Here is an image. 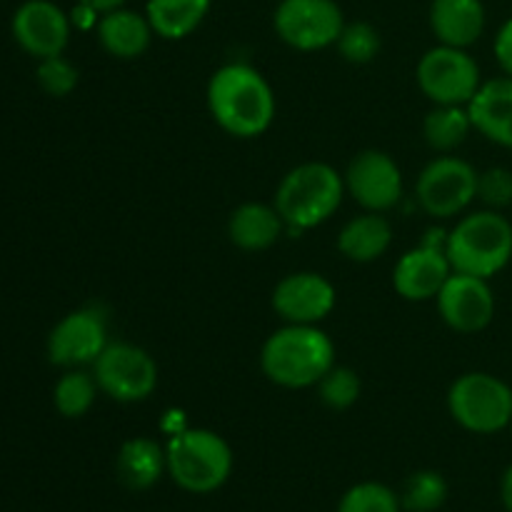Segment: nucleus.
Masks as SVG:
<instances>
[{
    "instance_id": "f8f14e48",
    "label": "nucleus",
    "mask_w": 512,
    "mask_h": 512,
    "mask_svg": "<svg viewBox=\"0 0 512 512\" xmlns=\"http://www.w3.org/2000/svg\"><path fill=\"white\" fill-rule=\"evenodd\" d=\"M438 308L445 323L458 333H480L495 315V298L488 280L453 273L438 293Z\"/></svg>"
},
{
    "instance_id": "f257e3e1",
    "label": "nucleus",
    "mask_w": 512,
    "mask_h": 512,
    "mask_svg": "<svg viewBox=\"0 0 512 512\" xmlns=\"http://www.w3.org/2000/svg\"><path fill=\"white\" fill-rule=\"evenodd\" d=\"M208 108L225 133L255 138L273 123L275 95L258 70L245 63H230L215 70L210 78Z\"/></svg>"
},
{
    "instance_id": "412c9836",
    "label": "nucleus",
    "mask_w": 512,
    "mask_h": 512,
    "mask_svg": "<svg viewBox=\"0 0 512 512\" xmlns=\"http://www.w3.org/2000/svg\"><path fill=\"white\" fill-rule=\"evenodd\" d=\"M390 240H393V230L388 220L378 213H368L353 218L340 230L338 248L353 263H370L390 248Z\"/></svg>"
},
{
    "instance_id": "f03ea898",
    "label": "nucleus",
    "mask_w": 512,
    "mask_h": 512,
    "mask_svg": "<svg viewBox=\"0 0 512 512\" xmlns=\"http://www.w3.org/2000/svg\"><path fill=\"white\" fill-rule=\"evenodd\" d=\"M335 365V345L315 325H288L270 335L260 353V368L283 388L318 385Z\"/></svg>"
},
{
    "instance_id": "0eeeda50",
    "label": "nucleus",
    "mask_w": 512,
    "mask_h": 512,
    "mask_svg": "<svg viewBox=\"0 0 512 512\" xmlns=\"http://www.w3.org/2000/svg\"><path fill=\"white\" fill-rule=\"evenodd\" d=\"M93 378L108 398L140 403L148 400L158 385V365L138 345L108 343L93 363Z\"/></svg>"
},
{
    "instance_id": "5701e85b",
    "label": "nucleus",
    "mask_w": 512,
    "mask_h": 512,
    "mask_svg": "<svg viewBox=\"0 0 512 512\" xmlns=\"http://www.w3.org/2000/svg\"><path fill=\"white\" fill-rule=\"evenodd\" d=\"M210 0H148L153 33L165 40H180L193 33L208 15Z\"/></svg>"
},
{
    "instance_id": "4468645a",
    "label": "nucleus",
    "mask_w": 512,
    "mask_h": 512,
    "mask_svg": "<svg viewBox=\"0 0 512 512\" xmlns=\"http://www.w3.org/2000/svg\"><path fill=\"white\" fill-rule=\"evenodd\" d=\"M13 35L25 53L35 58H55L70 38V20L50 0H28L13 15Z\"/></svg>"
},
{
    "instance_id": "c85d7f7f",
    "label": "nucleus",
    "mask_w": 512,
    "mask_h": 512,
    "mask_svg": "<svg viewBox=\"0 0 512 512\" xmlns=\"http://www.w3.org/2000/svg\"><path fill=\"white\" fill-rule=\"evenodd\" d=\"M320 400L333 410H345L360 398V378L350 368H330L318 383Z\"/></svg>"
},
{
    "instance_id": "2eb2a0df",
    "label": "nucleus",
    "mask_w": 512,
    "mask_h": 512,
    "mask_svg": "<svg viewBox=\"0 0 512 512\" xmlns=\"http://www.w3.org/2000/svg\"><path fill=\"white\" fill-rule=\"evenodd\" d=\"M273 308L290 325H315L335 308V288L318 273H293L275 285Z\"/></svg>"
},
{
    "instance_id": "7ed1b4c3",
    "label": "nucleus",
    "mask_w": 512,
    "mask_h": 512,
    "mask_svg": "<svg viewBox=\"0 0 512 512\" xmlns=\"http://www.w3.org/2000/svg\"><path fill=\"white\" fill-rule=\"evenodd\" d=\"M453 273L493 278L512 258V225L495 210H480L455 225L445 243Z\"/></svg>"
},
{
    "instance_id": "bb28decb",
    "label": "nucleus",
    "mask_w": 512,
    "mask_h": 512,
    "mask_svg": "<svg viewBox=\"0 0 512 512\" xmlns=\"http://www.w3.org/2000/svg\"><path fill=\"white\" fill-rule=\"evenodd\" d=\"M338 512H400V503L388 485L360 483L343 495Z\"/></svg>"
},
{
    "instance_id": "7c9ffc66",
    "label": "nucleus",
    "mask_w": 512,
    "mask_h": 512,
    "mask_svg": "<svg viewBox=\"0 0 512 512\" xmlns=\"http://www.w3.org/2000/svg\"><path fill=\"white\" fill-rule=\"evenodd\" d=\"M478 198L490 208L512 203V173L508 168H490L478 175Z\"/></svg>"
},
{
    "instance_id": "ddd939ff",
    "label": "nucleus",
    "mask_w": 512,
    "mask_h": 512,
    "mask_svg": "<svg viewBox=\"0 0 512 512\" xmlns=\"http://www.w3.org/2000/svg\"><path fill=\"white\" fill-rule=\"evenodd\" d=\"M108 345V330H105L103 315L95 310H75L65 315L53 328L48 338L50 363L75 368L98 360Z\"/></svg>"
},
{
    "instance_id": "72a5a7b5",
    "label": "nucleus",
    "mask_w": 512,
    "mask_h": 512,
    "mask_svg": "<svg viewBox=\"0 0 512 512\" xmlns=\"http://www.w3.org/2000/svg\"><path fill=\"white\" fill-rule=\"evenodd\" d=\"M503 503H505V508L512 512V465L503 478Z\"/></svg>"
},
{
    "instance_id": "1a4fd4ad",
    "label": "nucleus",
    "mask_w": 512,
    "mask_h": 512,
    "mask_svg": "<svg viewBox=\"0 0 512 512\" xmlns=\"http://www.w3.org/2000/svg\"><path fill=\"white\" fill-rule=\"evenodd\" d=\"M275 33L295 50H323L338 43L345 28L335 0H283L275 10Z\"/></svg>"
},
{
    "instance_id": "9b49d317",
    "label": "nucleus",
    "mask_w": 512,
    "mask_h": 512,
    "mask_svg": "<svg viewBox=\"0 0 512 512\" xmlns=\"http://www.w3.org/2000/svg\"><path fill=\"white\" fill-rule=\"evenodd\" d=\"M345 188L370 213L395 208L403 198V175L388 153L365 150L355 155L345 173Z\"/></svg>"
},
{
    "instance_id": "a211bd4d",
    "label": "nucleus",
    "mask_w": 512,
    "mask_h": 512,
    "mask_svg": "<svg viewBox=\"0 0 512 512\" xmlns=\"http://www.w3.org/2000/svg\"><path fill=\"white\" fill-rule=\"evenodd\" d=\"M430 28L450 48H468L483 35L485 8L480 0H433Z\"/></svg>"
},
{
    "instance_id": "473e14b6",
    "label": "nucleus",
    "mask_w": 512,
    "mask_h": 512,
    "mask_svg": "<svg viewBox=\"0 0 512 512\" xmlns=\"http://www.w3.org/2000/svg\"><path fill=\"white\" fill-rule=\"evenodd\" d=\"M125 0H80V5L95 10V13H110V10L123 8Z\"/></svg>"
},
{
    "instance_id": "423d86ee",
    "label": "nucleus",
    "mask_w": 512,
    "mask_h": 512,
    "mask_svg": "<svg viewBox=\"0 0 512 512\" xmlns=\"http://www.w3.org/2000/svg\"><path fill=\"white\" fill-rule=\"evenodd\" d=\"M448 408L470 433H498L512 423V390L495 375L468 373L450 388Z\"/></svg>"
},
{
    "instance_id": "39448f33",
    "label": "nucleus",
    "mask_w": 512,
    "mask_h": 512,
    "mask_svg": "<svg viewBox=\"0 0 512 512\" xmlns=\"http://www.w3.org/2000/svg\"><path fill=\"white\" fill-rule=\"evenodd\" d=\"M168 473L183 490L205 495L225 485L233 470L230 445L210 430H180L165 448Z\"/></svg>"
},
{
    "instance_id": "6e6552de",
    "label": "nucleus",
    "mask_w": 512,
    "mask_h": 512,
    "mask_svg": "<svg viewBox=\"0 0 512 512\" xmlns=\"http://www.w3.org/2000/svg\"><path fill=\"white\" fill-rule=\"evenodd\" d=\"M418 85L435 105H465L480 90V68L465 48L438 45L418 63Z\"/></svg>"
},
{
    "instance_id": "20e7f679",
    "label": "nucleus",
    "mask_w": 512,
    "mask_h": 512,
    "mask_svg": "<svg viewBox=\"0 0 512 512\" xmlns=\"http://www.w3.org/2000/svg\"><path fill=\"white\" fill-rule=\"evenodd\" d=\"M345 180L325 163H303L290 170L275 193V210L295 230L325 223L343 203Z\"/></svg>"
},
{
    "instance_id": "393cba45",
    "label": "nucleus",
    "mask_w": 512,
    "mask_h": 512,
    "mask_svg": "<svg viewBox=\"0 0 512 512\" xmlns=\"http://www.w3.org/2000/svg\"><path fill=\"white\" fill-rule=\"evenodd\" d=\"M98 383H95L93 375L80 373V370H73V373L63 375L55 385V408H58L60 415L65 418H80L90 410V405L95 403V395H98Z\"/></svg>"
},
{
    "instance_id": "aec40b11",
    "label": "nucleus",
    "mask_w": 512,
    "mask_h": 512,
    "mask_svg": "<svg viewBox=\"0 0 512 512\" xmlns=\"http://www.w3.org/2000/svg\"><path fill=\"white\" fill-rule=\"evenodd\" d=\"M283 223L280 213L270 205L263 203H245L233 210L228 220V235L233 245L240 250H268L270 245L278 243L280 233H283Z\"/></svg>"
},
{
    "instance_id": "cd10ccee",
    "label": "nucleus",
    "mask_w": 512,
    "mask_h": 512,
    "mask_svg": "<svg viewBox=\"0 0 512 512\" xmlns=\"http://www.w3.org/2000/svg\"><path fill=\"white\" fill-rule=\"evenodd\" d=\"M338 50L348 63L365 65L378 55L380 35L370 23H350L345 25L338 38Z\"/></svg>"
},
{
    "instance_id": "4be33fe9",
    "label": "nucleus",
    "mask_w": 512,
    "mask_h": 512,
    "mask_svg": "<svg viewBox=\"0 0 512 512\" xmlns=\"http://www.w3.org/2000/svg\"><path fill=\"white\" fill-rule=\"evenodd\" d=\"M168 468L165 450L150 438H133L118 453V478L130 490H148Z\"/></svg>"
},
{
    "instance_id": "a878e982",
    "label": "nucleus",
    "mask_w": 512,
    "mask_h": 512,
    "mask_svg": "<svg viewBox=\"0 0 512 512\" xmlns=\"http://www.w3.org/2000/svg\"><path fill=\"white\" fill-rule=\"evenodd\" d=\"M445 498H448V485L443 475L433 470L415 473L403 490V505L410 512H433L445 503Z\"/></svg>"
},
{
    "instance_id": "dca6fc26",
    "label": "nucleus",
    "mask_w": 512,
    "mask_h": 512,
    "mask_svg": "<svg viewBox=\"0 0 512 512\" xmlns=\"http://www.w3.org/2000/svg\"><path fill=\"white\" fill-rule=\"evenodd\" d=\"M450 275H453V265H450L448 253L438 245H420L398 260L393 285L405 300H430L438 298Z\"/></svg>"
},
{
    "instance_id": "2f4dec72",
    "label": "nucleus",
    "mask_w": 512,
    "mask_h": 512,
    "mask_svg": "<svg viewBox=\"0 0 512 512\" xmlns=\"http://www.w3.org/2000/svg\"><path fill=\"white\" fill-rule=\"evenodd\" d=\"M495 58H498L505 75L512 78V18L500 28L498 38H495Z\"/></svg>"
},
{
    "instance_id": "9d476101",
    "label": "nucleus",
    "mask_w": 512,
    "mask_h": 512,
    "mask_svg": "<svg viewBox=\"0 0 512 512\" xmlns=\"http://www.w3.org/2000/svg\"><path fill=\"white\" fill-rule=\"evenodd\" d=\"M420 208L433 218H453L478 198V173L460 158H435L415 185Z\"/></svg>"
},
{
    "instance_id": "f3484780",
    "label": "nucleus",
    "mask_w": 512,
    "mask_h": 512,
    "mask_svg": "<svg viewBox=\"0 0 512 512\" xmlns=\"http://www.w3.org/2000/svg\"><path fill=\"white\" fill-rule=\"evenodd\" d=\"M470 123L493 143L512 148V78H495L480 85L468 103Z\"/></svg>"
},
{
    "instance_id": "6ab92c4d",
    "label": "nucleus",
    "mask_w": 512,
    "mask_h": 512,
    "mask_svg": "<svg viewBox=\"0 0 512 512\" xmlns=\"http://www.w3.org/2000/svg\"><path fill=\"white\" fill-rule=\"evenodd\" d=\"M98 38L100 45L115 58H140L153 38V25H150L148 15L118 8L103 13L98 23Z\"/></svg>"
},
{
    "instance_id": "c756f323",
    "label": "nucleus",
    "mask_w": 512,
    "mask_h": 512,
    "mask_svg": "<svg viewBox=\"0 0 512 512\" xmlns=\"http://www.w3.org/2000/svg\"><path fill=\"white\" fill-rule=\"evenodd\" d=\"M38 80L43 85V90L48 95H55V98H65L75 90L78 85V70H75L73 63H68L65 58L55 55V58L40 60L38 68Z\"/></svg>"
},
{
    "instance_id": "b1692460",
    "label": "nucleus",
    "mask_w": 512,
    "mask_h": 512,
    "mask_svg": "<svg viewBox=\"0 0 512 512\" xmlns=\"http://www.w3.org/2000/svg\"><path fill=\"white\" fill-rule=\"evenodd\" d=\"M470 128H473L470 113L463 110V105H438L425 115L423 123L425 140L430 143V148L440 150V153H448V150L463 145Z\"/></svg>"
},
{
    "instance_id": "f704fd0d",
    "label": "nucleus",
    "mask_w": 512,
    "mask_h": 512,
    "mask_svg": "<svg viewBox=\"0 0 512 512\" xmlns=\"http://www.w3.org/2000/svg\"><path fill=\"white\" fill-rule=\"evenodd\" d=\"M510 425H512V423H510Z\"/></svg>"
}]
</instances>
